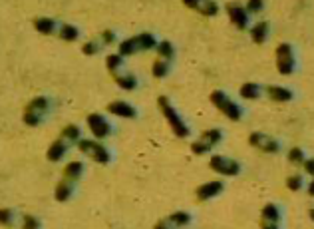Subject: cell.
Listing matches in <instances>:
<instances>
[{
  "label": "cell",
  "mask_w": 314,
  "mask_h": 229,
  "mask_svg": "<svg viewBox=\"0 0 314 229\" xmlns=\"http://www.w3.org/2000/svg\"><path fill=\"white\" fill-rule=\"evenodd\" d=\"M260 219H267V221H277L281 223V211L275 203H267L263 207V211H260Z\"/></svg>",
  "instance_id": "cell-22"
},
{
  "label": "cell",
  "mask_w": 314,
  "mask_h": 229,
  "mask_svg": "<svg viewBox=\"0 0 314 229\" xmlns=\"http://www.w3.org/2000/svg\"><path fill=\"white\" fill-rule=\"evenodd\" d=\"M34 28L42 34H54L56 30V20H52V18H36L34 20Z\"/></svg>",
  "instance_id": "cell-19"
},
{
  "label": "cell",
  "mask_w": 314,
  "mask_h": 229,
  "mask_svg": "<svg viewBox=\"0 0 314 229\" xmlns=\"http://www.w3.org/2000/svg\"><path fill=\"white\" fill-rule=\"evenodd\" d=\"M157 54H159V58H163V60L169 62L173 58V44L167 42V40L159 42V44H157Z\"/></svg>",
  "instance_id": "cell-26"
},
{
  "label": "cell",
  "mask_w": 314,
  "mask_h": 229,
  "mask_svg": "<svg viewBox=\"0 0 314 229\" xmlns=\"http://www.w3.org/2000/svg\"><path fill=\"white\" fill-rule=\"evenodd\" d=\"M106 66L110 70V74H116L124 68V56L122 54H110L108 60H106Z\"/></svg>",
  "instance_id": "cell-24"
},
{
  "label": "cell",
  "mask_w": 314,
  "mask_h": 229,
  "mask_svg": "<svg viewBox=\"0 0 314 229\" xmlns=\"http://www.w3.org/2000/svg\"><path fill=\"white\" fill-rule=\"evenodd\" d=\"M62 137L68 142H76V140L80 142V128L78 126H66L64 131H62Z\"/></svg>",
  "instance_id": "cell-29"
},
{
  "label": "cell",
  "mask_w": 314,
  "mask_h": 229,
  "mask_svg": "<svg viewBox=\"0 0 314 229\" xmlns=\"http://www.w3.org/2000/svg\"><path fill=\"white\" fill-rule=\"evenodd\" d=\"M22 227H24V229H40V221H38L34 215H24Z\"/></svg>",
  "instance_id": "cell-34"
},
{
  "label": "cell",
  "mask_w": 314,
  "mask_h": 229,
  "mask_svg": "<svg viewBox=\"0 0 314 229\" xmlns=\"http://www.w3.org/2000/svg\"><path fill=\"white\" fill-rule=\"evenodd\" d=\"M286 188L292 190V192H298V190L302 188V177H300V175H290V177L286 179Z\"/></svg>",
  "instance_id": "cell-32"
},
{
  "label": "cell",
  "mask_w": 314,
  "mask_h": 229,
  "mask_svg": "<svg viewBox=\"0 0 314 229\" xmlns=\"http://www.w3.org/2000/svg\"><path fill=\"white\" fill-rule=\"evenodd\" d=\"M260 229H279L277 221H267V219H260Z\"/></svg>",
  "instance_id": "cell-39"
},
{
  "label": "cell",
  "mask_w": 314,
  "mask_h": 229,
  "mask_svg": "<svg viewBox=\"0 0 314 229\" xmlns=\"http://www.w3.org/2000/svg\"><path fill=\"white\" fill-rule=\"evenodd\" d=\"M169 219L175 223V227H185V225L191 223V215H189L187 211H173V213L169 215Z\"/></svg>",
  "instance_id": "cell-27"
},
{
  "label": "cell",
  "mask_w": 314,
  "mask_h": 229,
  "mask_svg": "<svg viewBox=\"0 0 314 229\" xmlns=\"http://www.w3.org/2000/svg\"><path fill=\"white\" fill-rule=\"evenodd\" d=\"M211 102H213V106H217V110H221L229 120H233V122H239V120H241V116H243L241 106L235 104V102L225 94V92L215 90L213 94H211Z\"/></svg>",
  "instance_id": "cell-2"
},
{
  "label": "cell",
  "mask_w": 314,
  "mask_h": 229,
  "mask_svg": "<svg viewBox=\"0 0 314 229\" xmlns=\"http://www.w3.org/2000/svg\"><path fill=\"white\" fill-rule=\"evenodd\" d=\"M72 192H74L72 181H70V179H62L58 186H56V199H58V201H66V199H70Z\"/></svg>",
  "instance_id": "cell-17"
},
{
  "label": "cell",
  "mask_w": 314,
  "mask_h": 229,
  "mask_svg": "<svg viewBox=\"0 0 314 229\" xmlns=\"http://www.w3.org/2000/svg\"><path fill=\"white\" fill-rule=\"evenodd\" d=\"M12 219H14V215H12L10 209H0V223H2V225H12Z\"/></svg>",
  "instance_id": "cell-36"
},
{
  "label": "cell",
  "mask_w": 314,
  "mask_h": 229,
  "mask_svg": "<svg viewBox=\"0 0 314 229\" xmlns=\"http://www.w3.org/2000/svg\"><path fill=\"white\" fill-rule=\"evenodd\" d=\"M249 144L254 146V148H258V150H263V152H267V154H277V152L281 150V148H279V142H275L273 137H269L267 133H260V131L251 133Z\"/></svg>",
  "instance_id": "cell-7"
},
{
  "label": "cell",
  "mask_w": 314,
  "mask_h": 229,
  "mask_svg": "<svg viewBox=\"0 0 314 229\" xmlns=\"http://www.w3.org/2000/svg\"><path fill=\"white\" fill-rule=\"evenodd\" d=\"M221 192H223V181H209V183H203L197 190V199H201V201L211 199V197L219 196Z\"/></svg>",
  "instance_id": "cell-11"
},
{
  "label": "cell",
  "mask_w": 314,
  "mask_h": 229,
  "mask_svg": "<svg viewBox=\"0 0 314 229\" xmlns=\"http://www.w3.org/2000/svg\"><path fill=\"white\" fill-rule=\"evenodd\" d=\"M135 52H139V44H137V38L133 36V38H127V40H124L122 44H120V54L122 56H131V54H135Z\"/></svg>",
  "instance_id": "cell-21"
},
{
  "label": "cell",
  "mask_w": 314,
  "mask_h": 229,
  "mask_svg": "<svg viewBox=\"0 0 314 229\" xmlns=\"http://www.w3.org/2000/svg\"><path fill=\"white\" fill-rule=\"evenodd\" d=\"M82 171H84L82 162H70V164L64 167V179L74 181V179H78V177L82 175Z\"/></svg>",
  "instance_id": "cell-20"
},
{
  "label": "cell",
  "mask_w": 314,
  "mask_h": 229,
  "mask_svg": "<svg viewBox=\"0 0 314 229\" xmlns=\"http://www.w3.org/2000/svg\"><path fill=\"white\" fill-rule=\"evenodd\" d=\"M66 150H68V146H66V140L64 137H60V140H56L54 144H52L50 148H48V160L50 162H60L62 158H64V154H66Z\"/></svg>",
  "instance_id": "cell-13"
},
{
  "label": "cell",
  "mask_w": 314,
  "mask_h": 229,
  "mask_svg": "<svg viewBox=\"0 0 314 229\" xmlns=\"http://www.w3.org/2000/svg\"><path fill=\"white\" fill-rule=\"evenodd\" d=\"M108 112L114 114V116H120V118H135V108L129 106L127 102H122V100L112 102L108 106Z\"/></svg>",
  "instance_id": "cell-12"
},
{
  "label": "cell",
  "mask_w": 314,
  "mask_h": 229,
  "mask_svg": "<svg viewBox=\"0 0 314 229\" xmlns=\"http://www.w3.org/2000/svg\"><path fill=\"white\" fill-rule=\"evenodd\" d=\"M247 10L249 12H260V10H263V0H249Z\"/></svg>",
  "instance_id": "cell-38"
},
{
  "label": "cell",
  "mask_w": 314,
  "mask_h": 229,
  "mask_svg": "<svg viewBox=\"0 0 314 229\" xmlns=\"http://www.w3.org/2000/svg\"><path fill=\"white\" fill-rule=\"evenodd\" d=\"M241 96L245 100H256L260 96V86L254 84V82H247L241 86Z\"/></svg>",
  "instance_id": "cell-18"
},
{
  "label": "cell",
  "mask_w": 314,
  "mask_h": 229,
  "mask_svg": "<svg viewBox=\"0 0 314 229\" xmlns=\"http://www.w3.org/2000/svg\"><path fill=\"white\" fill-rule=\"evenodd\" d=\"M42 116H44V114H38V112H34V110H28V108H26V112H24V118H22V120H24V124H26V126H38V124L42 122Z\"/></svg>",
  "instance_id": "cell-30"
},
{
  "label": "cell",
  "mask_w": 314,
  "mask_h": 229,
  "mask_svg": "<svg viewBox=\"0 0 314 229\" xmlns=\"http://www.w3.org/2000/svg\"><path fill=\"white\" fill-rule=\"evenodd\" d=\"M78 148H80L82 154L90 156V158H92L94 162H97V164H108V162H110V152L103 148L101 144H97V142L80 140V142H78Z\"/></svg>",
  "instance_id": "cell-3"
},
{
  "label": "cell",
  "mask_w": 314,
  "mask_h": 229,
  "mask_svg": "<svg viewBox=\"0 0 314 229\" xmlns=\"http://www.w3.org/2000/svg\"><path fill=\"white\" fill-rule=\"evenodd\" d=\"M112 76H114V80L118 82V86H120V88H124V90H133V88L137 86V80H135V76H133V74L116 72V74H112Z\"/></svg>",
  "instance_id": "cell-15"
},
{
  "label": "cell",
  "mask_w": 314,
  "mask_h": 229,
  "mask_svg": "<svg viewBox=\"0 0 314 229\" xmlns=\"http://www.w3.org/2000/svg\"><path fill=\"white\" fill-rule=\"evenodd\" d=\"M167 74H169V64H167V60L157 58V60L153 62V76H155V78H165Z\"/></svg>",
  "instance_id": "cell-25"
},
{
  "label": "cell",
  "mask_w": 314,
  "mask_h": 229,
  "mask_svg": "<svg viewBox=\"0 0 314 229\" xmlns=\"http://www.w3.org/2000/svg\"><path fill=\"white\" fill-rule=\"evenodd\" d=\"M308 196H312V197H314V179L310 181V186H308Z\"/></svg>",
  "instance_id": "cell-42"
},
{
  "label": "cell",
  "mask_w": 314,
  "mask_h": 229,
  "mask_svg": "<svg viewBox=\"0 0 314 229\" xmlns=\"http://www.w3.org/2000/svg\"><path fill=\"white\" fill-rule=\"evenodd\" d=\"M277 68L284 76L292 74V70H294V54H292V46L290 44H281L277 48Z\"/></svg>",
  "instance_id": "cell-5"
},
{
  "label": "cell",
  "mask_w": 314,
  "mask_h": 229,
  "mask_svg": "<svg viewBox=\"0 0 314 229\" xmlns=\"http://www.w3.org/2000/svg\"><path fill=\"white\" fill-rule=\"evenodd\" d=\"M157 106H159L161 114L165 116V120L169 122L171 130L175 131V135H177V137H187V135L191 133V131H189V128H187V124L181 120V116L175 112V108L171 106V102H169L165 96H159V98H157Z\"/></svg>",
  "instance_id": "cell-1"
},
{
  "label": "cell",
  "mask_w": 314,
  "mask_h": 229,
  "mask_svg": "<svg viewBox=\"0 0 314 229\" xmlns=\"http://www.w3.org/2000/svg\"><path fill=\"white\" fill-rule=\"evenodd\" d=\"M304 169L310 173V175H314V160H304Z\"/></svg>",
  "instance_id": "cell-40"
},
{
  "label": "cell",
  "mask_w": 314,
  "mask_h": 229,
  "mask_svg": "<svg viewBox=\"0 0 314 229\" xmlns=\"http://www.w3.org/2000/svg\"><path fill=\"white\" fill-rule=\"evenodd\" d=\"M88 126H90V130H92V133L95 135V137H106V135H110V124L106 122V118L103 116H99V114H90L88 116Z\"/></svg>",
  "instance_id": "cell-9"
},
{
  "label": "cell",
  "mask_w": 314,
  "mask_h": 229,
  "mask_svg": "<svg viewBox=\"0 0 314 229\" xmlns=\"http://www.w3.org/2000/svg\"><path fill=\"white\" fill-rule=\"evenodd\" d=\"M28 110H34L38 114H44L48 110V100L46 98H34L30 104H28Z\"/></svg>",
  "instance_id": "cell-31"
},
{
  "label": "cell",
  "mask_w": 314,
  "mask_h": 229,
  "mask_svg": "<svg viewBox=\"0 0 314 229\" xmlns=\"http://www.w3.org/2000/svg\"><path fill=\"white\" fill-rule=\"evenodd\" d=\"M267 94L275 102H288V100H292V92L286 90V88H281V86H269L267 88Z\"/></svg>",
  "instance_id": "cell-14"
},
{
  "label": "cell",
  "mask_w": 314,
  "mask_h": 229,
  "mask_svg": "<svg viewBox=\"0 0 314 229\" xmlns=\"http://www.w3.org/2000/svg\"><path fill=\"white\" fill-rule=\"evenodd\" d=\"M288 160H290L292 164H304V154H302V150H300V148H292V150L288 152Z\"/></svg>",
  "instance_id": "cell-33"
},
{
  "label": "cell",
  "mask_w": 314,
  "mask_h": 229,
  "mask_svg": "<svg viewBox=\"0 0 314 229\" xmlns=\"http://www.w3.org/2000/svg\"><path fill=\"white\" fill-rule=\"evenodd\" d=\"M183 4L191 10H197L203 16H215L219 12V6L213 0H183Z\"/></svg>",
  "instance_id": "cell-8"
},
{
  "label": "cell",
  "mask_w": 314,
  "mask_h": 229,
  "mask_svg": "<svg viewBox=\"0 0 314 229\" xmlns=\"http://www.w3.org/2000/svg\"><path fill=\"white\" fill-rule=\"evenodd\" d=\"M153 229H177V227H175V223H173L169 217H165V219H161V221H157V223L153 225Z\"/></svg>",
  "instance_id": "cell-37"
},
{
  "label": "cell",
  "mask_w": 314,
  "mask_h": 229,
  "mask_svg": "<svg viewBox=\"0 0 314 229\" xmlns=\"http://www.w3.org/2000/svg\"><path fill=\"white\" fill-rule=\"evenodd\" d=\"M308 215H310V219L314 221V209H310V211H308Z\"/></svg>",
  "instance_id": "cell-43"
},
{
  "label": "cell",
  "mask_w": 314,
  "mask_h": 229,
  "mask_svg": "<svg viewBox=\"0 0 314 229\" xmlns=\"http://www.w3.org/2000/svg\"><path fill=\"white\" fill-rule=\"evenodd\" d=\"M135 38H137V44H139V50L157 48V40H155V36L149 34V32H143V34H139V36H135Z\"/></svg>",
  "instance_id": "cell-23"
},
{
  "label": "cell",
  "mask_w": 314,
  "mask_h": 229,
  "mask_svg": "<svg viewBox=\"0 0 314 229\" xmlns=\"http://www.w3.org/2000/svg\"><path fill=\"white\" fill-rule=\"evenodd\" d=\"M60 36L64 40H68V42H74V40H78V28L72 26V24H64L60 28Z\"/></svg>",
  "instance_id": "cell-28"
},
{
  "label": "cell",
  "mask_w": 314,
  "mask_h": 229,
  "mask_svg": "<svg viewBox=\"0 0 314 229\" xmlns=\"http://www.w3.org/2000/svg\"><path fill=\"white\" fill-rule=\"evenodd\" d=\"M227 14H229L231 22H233L237 28L245 30V28L249 26V16H247V10H245L243 6H239V4H227Z\"/></svg>",
  "instance_id": "cell-10"
},
{
  "label": "cell",
  "mask_w": 314,
  "mask_h": 229,
  "mask_svg": "<svg viewBox=\"0 0 314 229\" xmlns=\"http://www.w3.org/2000/svg\"><path fill=\"white\" fill-rule=\"evenodd\" d=\"M267 34H269V24L267 22H256L251 30L252 42H256V44H263L267 40Z\"/></svg>",
  "instance_id": "cell-16"
},
{
  "label": "cell",
  "mask_w": 314,
  "mask_h": 229,
  "mask_svg": "<svg viewBox=\"0 0 314 229\" xmlns=\"http://www.w3.org/2000/svg\"><path fill=\"white\" fill-rule=\"evenodd\" d=\"M101 38H103V42H106V44H112V42H114V32H112V30H106V32L101 34Z\"/></svg>",
  "instance_id": "cell-41"
},
{
  "label": "cell",
  "mask_w": 314,
  "mask_h": 229,
  "mask_svg": "<svg viewBox=\"0 0 314 229\" xmlns=\"http://www.w3.org/2000/svg\"><path fill=\"white\" fill-rule=\"evenodd\" d=\"M221 137H223V135H221V130H207V131H203V135H201L199 142H193V144H191V152L197 154V156L207 154L213 146H217V144L221 142Z\"/></svg>",
  "instance_id": "cell-4"
},
{
  "label": "cell",
  "mask_w": 314,
  "mask_h": 229,
  "mask_svg": "<svg viewBox=\"0 0 314 229\" xmlns=\"http://www.w3.org/2000/svg\"><path fill=\"white\" fill-rule=\"evenodd\" d=\"M213 171L221 173V175H237L241 171V165L239 162L231 160V158H225V156H213L211 162H209Z\"/></svg>",
  "instance_id": "cell-6"
},
{
  "label": "cell",
  "mask_w": 314,
  "mask_h": 229,
  "mask_svg": "<svg viewBox=\"0 0 314 229\" xmlns=\"http://www.w3.org/2000/svg\"><path fill=\"white\" fill-rule=\"evenodd\" d=\"M97 50H99L97 42H86V44L82 46V52H84L86 56H94V54H95Z\"/></svg>",
  "instance_id": "cell-35"
}]
</instances>
